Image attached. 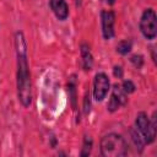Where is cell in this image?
Here are the masks:
<instances>
[{"label": "cell", "instance_id": "obj_11", "mask_svg": "<svg viewBox=\"0 0 157 157\" xmlns=\"http://www.w3.org/2000/svg\"><path fill=\"white\" fill-rule=\"evenodd\" d=\"M91 150H92V139H91V136H85L82 150H81V156L82 157L88 156L91 153Z\"/></svg>", "mask_w": 157, "mask_h": 157}, {"label": "cell", "instance_id": "obj_4", "mask_svg": "<svg viewBox=\"0 0 157 157\" xmlns=\"http://www.w3.org/2000/svg\"><path fill=\"white\" fill-rule=\"evenodd\" d=\"M140 31L146 39H155L157 36V16L153 9H146L140 20Z\"/></svg>", "mask_w": 157, "mask_h": 157}, {"label": "cell", "instance_id": "obj_6", "mask_svg": "<svg viewBox=\"0 0 157 157\" xmlns=\"http://www.w3.org/2000/svg\"><path fill=\"white\" fill-rule=\"evenodd\" d=\"M102 20V33L104 39H110L114 37V23H115V15L113 11H102L101 13Z\"/></svg>", "mask_w": 157, "mask_h": 157}, {"label": "cell", "instance_id": "obj_3", "mask_svg": "<svg viewBox=\"0 0 157 157\" xmlns=\"http://www.w3.org/2000/svg\"><path fill=\"white\" fill-rule=\"evenodd\" d=\"M135 124H136V130L139 131V134L144 139L145 144H151V142L155 141V137H156V121H155V117H153V119L151 121L145 112H140L136 115Z\"/></svg>", "mask_w": 157, "mask_h": 157}, {"label": "cell", "instance_id": "obj_9", "mask_svg": "<svg viewBox=\"0 0 157 157\" xmlns=\"http://www.w3.org/2000/svg\"><path fill=\"white\" fill-rule=\"evenodd\" d=\"M130 136H131L132 142H134L135 146H136V150L141 153V152L144 151V146H145V141H144V139L141 137V135L139 134V131H137L136 129H134V128L130 129Z\"/></svg>", "mask_w": 157, "mask_h": 157}, {"label": "cell", "instance_id": "obj_1", "mask_svg": "<svg viewBox=\"0 0 157 157\" xmlns=\"http://www.w3.org/2000/svg\"><path fill=\"white\" fill-rule=\"evenodd\" d=\"M15 48L17 56V96L23 107H29L32 103L31 75L27 63V45L22 32L15 34Z\"/></svg>", "mask_w": 157, "mask_h": 157}, {"label": "cell", "instance_id": "obj_15", "mask_svg": "<svg viewBox=\"0 0 157 157\" xmlns=\"http://www.w3.org/2000/svg\"><path fill=\"white\" fill-rule=\"evenodd\" d=\"M113 74H114V76H115V77L121 78V77H123V67H121V66L115 65V66L113 67Z\"/></svg>", "mask_w": 157, "mask_h": 157}, {"label": "cell", "instance_id": "obj_2", "mask_svg": "<svg viewBox=\"0 0 157 157\" xmlns=\"http://www.w3.org/2000/svg\"><path fill=\"white\" fill-rule=\"evenodd\" d=\"M128 152V144L121 135L108 134L101 140V153L104 157H123Z\"/></svg>", "mask_w": 157, "mask_h": 157}, {"label": "cell", "instance_id": "obj_8", "mask_svg": "<svg viewBox=\"0 0 157 157\" xmlns=\"http://www.w3.org/2000/svg\"><path fill=\"white\" fill-rule=\"evenodd\" d=\"M81 56H82V65H83V69H85V70H91L92 64H93V58H92L90 47H88L86 43L81 44Z\"/></svg>", "mask_w": 157, "mask_h": 157}, {"label": "cell", "instance_id": "obj_14", "mask_svg": "<svg viewBox=\"0 0 157 157\" xmlns=\"http://www.w3.org/2000/svg\"><path fill=\"white\" fill-rule=\"evenodd\" d=\"M130 61H131V64H132L136 69H140V67L144 65V58H142V55L135 54V55H132V56L130 58Z\"/></svg>", "mask_w": 157, "mask_h": 157}, {"label": "cell", "instance_id": "obj_10", "mask_svg": "<svg viewBox=\"0 0 157 157\" xmlns=\"http://www.w3.org/2000/svg\"><path fill=\"white\" fill-rule=\"evenodd\" d=\"M131 48H132L131 40L124 39V40H120V42L118 43V45H117V52H118L119 54H121V55H126V54L131 50Z\"/></svg>", "mask_w": 157, "mask_h": 157}, {"label": "cell", "instance_id": "obj_13", "mask_svg": "<svg viewBox=\"0 0 157 157\" xmlns=\"http://www.w3.org/2000/svg\"><path fill=\"white\" fill-rule=\"evenodd\" d=\"M121 88L124 90V92L126 93V94H129V93H132V92H135V85L132 83V81H130V80H125L124 82H123V85H121Z\"/></svg>", "mask_w": 157, "mask_h": 157}, {"label": "cell", "instance_id": "obj_16", "mask_svg": "<svg viewBox=\"0 0 157 157\" xmlns=\"http://www.w3.org/2000/svg\"><path fill=\"white\" fill-rule=\"evenodd\" d=\"M105 2H107L108 5H113V4L115 2V0H105Z\"/></svg>", "mask_w": 157, "mask_h": 157}, {"label": "cell", "instance_id": "obj_7", "mask_svg": "<svg viewBox=\"0 0 157 157\" xmlns=\"http://www.w3.org/2000/svg\"><path fill=\"white\" fill-rule=\"evenodd\" d=\"M50 9L58 20L64 21L69 16V6L65 0H49Z\"/></svg>", "mask_w": 157, "mask_h": 157}, {"label": "cell", "instance_id": "obj_5", "mask_svg": "<svg viewBox=\"0 0 157 157\" xmlns=\"http://www.w3.org/2000/svg\"><path fill=\"white\" fill-rule=\"evenodd\" d=\"M109 78L104 72H98L94 76L93 81V98L97 102H101L105 98L108 91H109Z\"/></svg>", "mask_w": 157, "mask_h": 157}, {"label": "cell", "instance_id": "obj_12", "mask_svg": "<svg viewBox=\"0 0 157 157\" xmlns=\"http://www.w3.org/2000/svg\"><path fill=\"white\" fill-rule=\"evenodd\" d=\"M69 92L71 93V103L74 109L76 108V94H75V76L71 77L70 83H69Z\"/></svg>", "mask_w": 157, "mask_h": 157}]
</instances>
